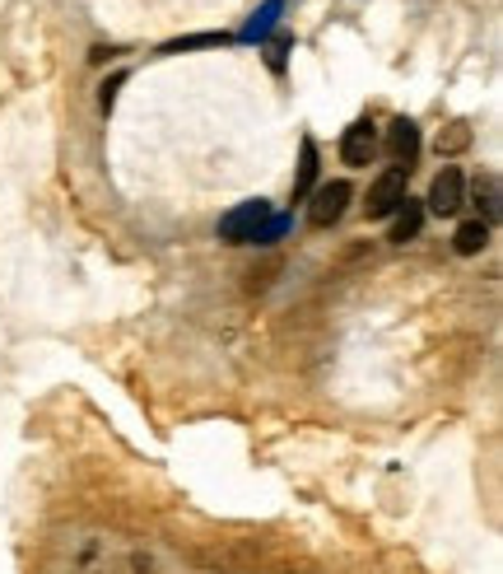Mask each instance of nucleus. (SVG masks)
I'll list each match as a JSON object with an SVG mask.
<instances>
[{"mask_svg": "<svg viewBox=\"0 0 503 574\" xmlns=\"http://www.w3.org/2000/svg\"><path fill=\"white\" fill-rule=\"evenodd\" d=\"M466 145V127H452L448 136H438V150H462Z\"/></svg>", "mask_w": 503, "mask_h": 574, "instance_id": "obj_14", "label": "nucleus"}, {"mask_svg": "<svg viewBox=\"0 0 503 574\" xmlns=\"http://www.w3.org/2000/svg\"><path fill=\"white\" fill-rule=\"evenodd\" d=\"M350 196H354L350 182H322V188L312 192L308 220L318 225V229H332V225L340 220V215H345V206H350Z\"/></svg>", "mask_w": 503, "mask_h": 574, "instance_id": "obj_3", "label": "nucleus"}, {"mask_svg": "<svg viewBox=\"0 0 503 574\" xmlns=\"http://www.w3.org/2000/svg\"><path fill=\"white\" fill-rule=\"evenodd\" d=\"M271 201H243V206H233V211H224L219 215V243H229V247H238V243H257V234H261V225L271 220Z\"/></svg>", "mask_w": 503, "mask_h": 574, "instance_id": "obj_1", "label": "nucleus"}, {"mask_svg": "<svg viewBox=\"0 0 503 574\" xmlns=\"http://www.w3.org/2000/svg\"><path fill=\"white\" fill-rule=\"evenodd\" d=\"M280 14H285V0H266V5H261L257 14H252V24L243 28V42H261V38L280 24Z\"/></svg>", "mask_w": 503, "mask_h": 574, "instance_id": "obj_8", "label": "nucleus"}, {"mask_svg": "<svg viewBox=\"0 0 503 574\" xmlns=\"http://www.w3.org/2000/svg\"><path fill=\"white\" fill-rule=\"evenodd\" d=\"M405 178H411L405 168H387V174H377V182L369 188V201H364L369 220H387V215H397V206L411 196V192H405Z\"/></svg>", "mask_w": 503, "mask_h": 574, "instance_id": "obj_2", "label": "nucleus"}, {"mask_svg": "<svg viewBox=\"0 0 503 574\" xmlns=\"http://www.w3.org/2000/svg\"><path fill=\"white\" fill-rule=\"evenodd\" d=\"M117 89H121V75H113V80L103 85V94H99V103H103V113H113V103H117Z\"/></svg>", "mask_w": 503, "mask_h": 574, "instance_id": "obj_13", "label": "nucleus"}, {"mask_svg": "<svg viewBox=\"0 0 503 574\" xmlns=\"http://www.w3.org/2000/svg\"><path fill=\"white\" fill-rule=\"evenodd\" d=\"M485 243H490V225H485V220H466L457 229V239H452V247H457L462 257H476Z\"/></svg>", "mask_w": 503, "mask_h": 574, "instance_id": "obj_9", "label": "nucleus"}, {"mask_svg": "<svg viewBox=\"0 0 503 574\" xmlns=\"http://www.w3.org/2000/svg\"><path fill=\"white\" fill-rule=\"evenodd\" d=\"M387 160H391V168H405V174L415 168V160H420V127L411 117H397L387 127Z\"/></svg>", "mask_w": 503, "mask_h": 574, "instance_id": "obj_4", "label": "nucleus"}, {"mask_svg": "<svg viewBox=\"0 0 503 574\" xmlns=\"http://www.w3.org/2000/svg\"><path fill=\"white\" fill-rule=\"evenodd\" d=\"M476 201H480V211H485L480 220L494 229V225H499V178H494V174L476 178Z\"/></svg>", "mask_w": 503, "mask_h": 574, "instance_id": "obj_11", "label": "nucleus"}, {"mask_svg": "<svg viewBox=\"0 0 503 574\" xmlns=\"http://www.w3.org/2000/svg\"><path fill=\"white\" fill-rule=\"evenodd\" d=\"M312 182H318V145L304 141V150H298V182H294V196L304 201L312 192Z\"/></svg>", "mask_w": 503, "mask_h": 574, "instance_id": "obj_10", "label": "nucleus"}, {"mask_svg": "<svg viewBox=\"0 0 503 574\" xmlns=\"http://www.w3.org/2000/svg\"><path fill=\"white\" fill-rule=\"evenodd\" d=\"M373 150H377V131H373L369 117H359L354 127H345V136H340V160L345 164H350V168H369Z\"/></svg>", "mask_w": 503, "mask_h": 574, "instance_id": "obj_6", "label": "nucleus"}, {"mask_svg": "<svg viewBox=\"0 0 503 574\" xmlns=\"http://www.w3.org/2000/svg\"><path fill=\"white\" fill-rule=\"evenodd\" d=\"M466 206V178H462V168H443V174L434 178V188H429V211L434 215H457Z\"/></svg>", "mask_w": 503, "mask_h": 574, "instance_id": "obj_5", "label": "nucleus"}, {"mask_svg": "<svg viewBox=\"0 0 503 574\" xmlns=\"http://www.w3.org/2000/svg\"><path fill=\"white\" fill-rule=\"evenodd\" d=\"M420 229H424V201L405 196L397 206V220H391V243H411L420 239Z\"/></svg>", "mask_w": 503, "mask_h": 574, "instance_id": "obj_7", "label": "nucleus"}, {"mask_svg": "<svg viewBox=\"0 0 503 574\" xmlns=\"http://www.w3.org/2000/svg\"><path fill=\"white\" fill-rule=\"evenodd\" d=\"M285 234H289V215H271V220L261 225L257 243H275V239H285Z\"/></svg>", "mask_w": 503, "mask_h": 574, "instance_id": "obj_12", "label": "nucleus"}]
</instances>
